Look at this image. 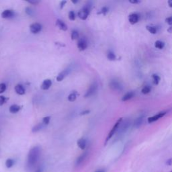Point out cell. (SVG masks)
Here are the masks:
<instances>
[{
  "instance_id": "5bb4252c",
  "label": "cell",
  "mask_w": 172,
  "mask_h": 172,
  "mask_svg": "<svg viewBox=\"0 0 172 172\" xmlns=\"http://www.w3.org/2000/svg\"><path fill=\"white\" fill-rule=\"evenodd\" d=\"M87 156V151H86V152L83 153L79 157H78V159H77L76 162H75L76 166H79V165L82 164L84 161V160L86 159Z\"/></svg>"
},
{
  "instance_id": "d6a6232c",
  "label": "cell",
  "mask_w": 172,
  "mask_h": 172,
  "mask_svg": "<svg viewBox=\"0 0 172 172\" xmlns=\"http://www.w3.org/2000/svg\"><path fill=\"white\" fill-rule=\"evenodd\" d=\"M69 18L70 20H71V21L75 20V12H73V11L69 12Z\"/></svg>"
},
{
  "instance_id": "44dd1931",
  "label": "cell",
  "mask_w": 172,
  "mask_h": 172,
  "mask_svg": "<svg viewBox=\"0 0 172 172\" xmlns=\"http://www.w3.org/2000/svg\"><path fill=\"white\" fill-rule=\"evenodd\" d=\"M107 58H108V60L111 61H113L117 60V56H116V55H115V53H114V52H112L111 51H109L108 52Z\"/></svg>"
},
{
  "instance_id": "2e32d148",
  "label": "cell",
  "mask_w": 172,
  "mask_h": 172,
  "mask_svg": "<svg viewBox=\"0 0 172 172\" xmlns=\"http://www.w3.org/2000/svg\"><path fill=\"white\" fill-rule=\"evenodd\" d=\"M135 93L133 92H129L128 93H126V94H124L123 97H122V101H128L130 100H131L132 97H134L135 96Z\"/></svg>"
},
{
  "instance_id": "8fae6325",
  "label": "cell",
  "mask_w": 172,
  "mask_h": 172,
  "mask_svg": "<svg viewBox=\"0 0 172 172\" xmlns=\"http://www.w3.org/2000/svg\"><path fill=\"white\" fill-rule=\"evenodd\" d=\"M51 85H52L51 80L47 79L44 80V82H43V83L41 84L40 87L43 90H47L50 88Z\"/></svg>"
},
{
  "instance_id": "4316f807",
  "label": "cell",
  "mask_w": 172,
  "mask_h": 172,
  "mask_svg": "<svg viewBox=\"0 0 172 172\" xmlns=\"http://www.w3.org/2000/svg\"><path fill=\"white\" fill-rule=\"evenodd\" d=\"M151 88L149 86H146L143 87V89L141 90V92L143 94H148L151 92Z\"/></svg>"
},
{
  "instance_id": "8992f818",
  "label": "cell",
  "mask_w": 172,
  "mask_h": 172,
  "mask_svg": "<svg viewBox=\"0 0 172 172\" xmlns=\"http://www.w3.org/2000/svg\"><path fill=\"white\" fill-rule=\"evenodd\" d=\"M110 87L112 90L118 91V92H120L123 89L121 83L117 80H112L110 83Z\"/></svg>"
},
{
  "instance_id": "30bf717a",
  "label": "cell",
  "mask_w": 172,
  "mask_h": 172,
  "mask_svg": "<svg viewBox=\"0 0 172 172\" xmlns=\"http://www.w3.org/2000/svg\"><path fill=\"white\" fill-rule=\"evenodd\" d=\"M13 15H14V13H13L12 10H6L2 13L1 16L2 18L8 19V18H11V17L13 16Z\"/></svg>"
},
{
  "instance_id": "f6af8a7d",
  "label": "cell",
  "mask_w": 172,
  "mask_h": 172,
  "mask_svg": "<svg viewBox=\"0 0 172 172\" xmlns=\"http://www.w3.org/2000/svg\"><path fill=\"white\" fill-rule=\"evenodd\" d=\"M72 2L74 3H76L78 2V0H77V1H72Z\"/></svg>"
},
{
  "instance_id": "277c9868",
  "label": "cell",
  "mask_w": 172,
  "mask_h": 172,
  "mask_svg": "<svg viewBox=\"0 0 172 172\" xmlns=\"http://www.w3.org/2000/svg\"><path fill=\"white\" fill-rule=\"evenodd\" d=\"M97 87H98L97 83L96 82H94L92 84V85H91L89 87V88L87 89V92H86V93L85 94V96H84V97H89L90 96H93V95L97 92Z\"/></svg>"
},
{
  "instance_id": "ba28073f",
  "label": "cell",
  "mask_w": 172,
  "mask_h": 172,
  "mask_svg": "<svg viewBox=\"0 0 172 172\" xmlns=\"http://www.w3.org/2000/svg\"><path fill=\"white\" fill-rule=\"evenodd\" d=\"M78 47L80 51H85L87 47V43L85 38H81L78 43Z\"/></svg>"
},
{
  "instance_id": "7c38bea8",
  "label": "cell",
  "mask_w": 172,
  "mask_h": 172,
  "mask_svg": "<svg viewBox=\"0 0 172 172\" xmlns=\"http://www.w3.org/2000/svg\"><path fill=\"white\" fill-rule=\"evenodd\" d=\"M131 126V121L128 120H126L125 121H124L123 123H122L120 125V132H125L126 130L128 128L129 126Z\"/></svg>"
},
{
  "instance_id": "cb8c5ba5",
  "label": "cell",
  "mask_w": 172,
  "mask_h": 172,
  "mask_svg": "<svg viewBox=\"0 0 172 172\" xmlns=\"http://www.w3.org/2000/svg\"><path fill=\"white\" fill-rule=\"evenodd\" d=\"M152 79H153V83L155 84V85H158L160 82L161 78L157 74H153L152 75Z\"/></svg>"
},
{
  "instance_id": "5b68a950",
  "label": "cell",
  "mask_w": 172,
  "mask_h": 172,
  "mask_svg": "<svg viewBox=\"0 0 172 172\" xmlns=\"http://www.w3.org/2000/svg\"><path fill=\"white\" fill-rule=\"evenodd\" d=\"M166 114H167V111L160 112L157 114L153 116V117H149L148 119H147V122H148V123H149V124L153 123V122H155L158 120H159V119L161 118H163Z\"/></svg>"
},
{
  "instance_id": "f1b7e54d",
  "label": "cell",
  "mask_w": 172,
  "mask_h": 172,
  "mask_svg": "<svg viewBox=\"0 0 172 172\" xmlns=\"http://www.w3.org/2000/svg\"><path fill=\"white\" fill-rule=\"evenodd\" d=\"M77 98V95L76 92H72L68 96V100L69 101H74Z\"/></svg>"
},
{
  "instance_id": "836d02e7",
  "label": "cell",
  "mask_w": 172,
  "mask_h": 172,
  "mask_svg": "<svg viewBox=\"0 0 172 172\" xmlns=\"http://www.w3.org/2000/svg\"><path fill=\"white\" fill-rule=\"evenodd\" d=\"M51 120V117H44L43 119V124H45V125H47L48 124L49 122H50Z\"/></svg>"
},
{
  "instance_id": "7a4b0ae2",
  "label": "cell",
  "mask_w": 172,
  "mask_h": 172,
  "mask_svg": "<svg viewBox=\"0 0 172 172\" xmlns=\"http://www.w3.org/2000/svg\"><path fill=\"white\" fill-rule=\"evenodd\" d=\"M91 9V6L90 4H87L83 8L79 10V12H78V17L81 20H85L87 18L88 15L90 12Z\"/></svg>"
},
{
  "instance_id": "f546056e",
  "label": "cell",
  "mask_w": 172,
  "mask_h": 172,
  "mask_svg": "<svg viewBox=\"0 0 172 172\" xmlns=\"http://www.w3.org/2000/svg\"><path fill=\"white\" fill-rule=\"evenodd\" d=\"M109 11V9L107 7H103L101 9L100 12L97 13V14H103V15H106V13Z\"/></svg>"
},
{
  "instance_id": "7dc6e473",
  "label": "cell",
  "mask_w": 172,
  "mask_h": 172,
  "mask_svg": "<svg viewBox=\"0 0 172 172\" xmlns=\"http://www.w3.org/2000/svg\"><path fill=\"white\" fill-rule=\"evenodd\" d=\"M169 172H172V171H169Z\"/></svg>"
},
{
  "instance_id": "d6986e66",
  "label": "cell",
  "mask_w": 172,
  "mask_h": 172,
  "mask_svg": "<svg viewBox=\"0 0 172 172\" xmlns=\"http://www.w3.org/2000/svg\"><path fill=\"white\" fill-rule=\"evenodd\" d=\"M143 117H140L136 118L135 120H134V122H133V125H134V127L135 128H139L143 124Z\"/></svg>"
},
{
  "instance_id": "d590c367",
  "label": "cell",
  "mask_w": 172,
  "mask_h": 172,
  "mask_svg": "<svg viewBox=\"0 0 172 172\" xmlns=\"http://www.w3.org/2000/svg\"><path fill=\"white\" fill-rule=\"evenodd\" d=\"M166 22L168 24V25H170V26H172V16L167 17V18L166 19Z\"/></svg>"
},
{
  "instance_id": "b9f144b4",
  "label": "cell",
  "mask_w": 172,
  "mask_h": 172,
  "mask_svg": "<svg viewBox=\"0 0 172 172\" xmlns=\"http://www.w3.org/2000/svg\"><path fill=\"white\" fill-rule=\"evenodd\" d=\"M36 172H43V168L42 167H38L36 170Z\"/></svg>"
},
{
  "instance_id": "603a6c76",
  "label": "cell",
  "mask_w": 172,
  "mask_h": 172,
  "mask_svg": "<svg viewBox=\"0 0 172 172\" xmlns=\"http://www.w3.org/2000/svg\"><path fill=\"white\" fill-rule=\"evenodd\" d=\"M155 47L158 49H163L165 47V43L161 40H157L155 43Z\"/></svg>"
},
{
  "instance_id": "f35d334b",
  "label": "cell",
  "mask_w": 172,
  "mask_h": 172,
  "mask_svg": "<svg viewBox=\"0 0 172 172\" xmlns=\"http://www.w3.org/2000/svg\"><path fill=\"white\" fill-rule=\"evenodd\" d=\"M166 165H167V166H172V158H170V159L167 160Z\"/></svg>"
},
{
  "instance_id": "bcb514c9",
  "label": "cell",
  "mask_w": 172,
  "mask_h": 172,
  "mask_svg": "<svg viewBox=\"0 0 172 172\" xmlns=\"http://www.w3.org/2000/svg\"><path fill=\"white\" fill-rule=\"evenodd\" d=\"M96 172H104V171H103V170H99V171H97Z\"/></svg>"
},
{
  "instance_id": "9c48e42d",
  "label": "cell",
  "mask_w": 172,
  "mask_h": 172,
  "mask_svg": "<svg viewBox=\"0 0 172 172\" xmlns=\"http://www.w3.org/2000/svg\"><path fill=\"white\" fill-rule=\"evenodd\" d=\"M139 18H140V16L138 13H132V14L128 16V21L130 24H131L133 25V24H135L139 22Z\"/></svg>"
},
{
  "instance_id": "484cf974",
  "label": "cell",
  "mask_w": 172,
  "mask_h": 172,
  "mask_svg": "<svg viewBox=\"0 0 172 172\" xmlns=\"http://www.w3.org/2000/svg\"><path fill=\"white\" fill-rule=\"evenodd\" d=\"M43 124H38L36 126H34V127L32 128V131L33 132H36L38 131H40V130L43 128Z\"/></svg>"
},
{
  "instance_id": "74e56055",
  "label": "cell",
  "mask_w": 172,
  "mask_h": 172,
  "mask_svg": "<svg viewBox=\"0 0 172 172\" xmlns=\"http://www.w3.org/2000/svg\"><path fill=\"white\" fill-rule=\"evenodd\" d=\"M90 110H86L85 111H83L81 112V113L79 114L81 116H83V115H86V114H90Z\"/></svg>"
},
{
  "instance_id": "ac0fdd59",
  "label": "cell",
  "mask_w": 172,
  "mask_h": 172,
  "mask_svg": "<svg viewBox=\"0 0 172 172\" xmlns=\"http://www.w3.org/2000/svg\"><path fill=\"white\" fill-rule=\"evenodd\" d=\"M78 145L81 149L84 150L86 149V145H87V141L85 139L82 138L79 139L78 141Z\"/></svg>"
},
{
  "instance_id": "ab89813d",
  "label": "cell",
  "mask_w": 172,
  "mask_h": 172,
  "mask_svg": "<svg viewBox=\"0 0 172 172\" xmlns=\"http://www.w3.org/2000/svg\"><path fill=\"white\" fill-rule=\"evenodd\" d=\"M28 2L31 3V4H34V5L38 4V3H39V2H38V1H28Z\"/></svg>"
},
{
  "instance_id": "9a60e30c",
  "label": "cell",
  "mask_w": 172,
  "mask_h": 172,
  "mask_svg": "<svg viewBox=\"0 0 172 172\" xmlns=\"http://www.w3.org/2000/svg\"><path fill=\"white\" fill-rule=\"evenodd\" d=\"M56 25H57L59 27V29L63 31L67 30V26L66 24L61 20L58 19L57 20V22H56Z\"/></svg>"
},
{
  "instance_id": "8d00e7d4",
  "label": "cell",
  "mask_w": 172,
  "mask_h": 172,
  "mask_svg": "<svg viewBox=\"0 0 172 172\" xmlns=\"http://www.w3.org/2000/svg\"><path fill=\"white\" fill-rule=\"evenodd\" d=\"M129 2L132 3V4H137V3H139L141 2L139 0H129Z\"/></svg>"
},
{
  "instance_id": "4dcf8cb0",
  "label": "cell",
  "mask_w": 172,
  "mask_h": 172,
  "mask_svg": "<svg viewBox=\"0 0 172 172\" xmlns=\"http://www.w3.org/2000/svg\"><path fill=\"white\" fill-rule=\"evenodd\" d=\"M25 12H26V13H27L28 15L29 16H33V14H34V10L32 9L31 8H29V7H28V8H26V10H25Z\"/></svg>"
},
{
  "instance_id": "d4e9b609",
  "label": "cell",
  "mask_w": 172,
  "mask_h": 172,
  "mask_svg": "<svg viewBox=\"0 0 172 172\" xmlns=\"http://www.w3.org/2000/svg\"><path fill=\"white\" fill-rule=\"evenodd\" d=\"M14 165V161L12 159H8L6 161V166L8 168H11Z\"/></svg>"
},
{
  "instance_id": "ee69618b",
  "label": "cell",
  "mask_w": 172,
  "mask_h": 172,
  "mask_svg": "<svg viewBox=\"0 0 172 172\" xmlns=\"http://www.w3.org/2000/svg\"><path fill=\"white\" fill-rule=\"evenodd\" d=\"M167 31H168V32H170V33H172V26H170L169 29H167Z\"/></svg>"
},
{
  "instance_id": "6da1fadb",
  "label": "cell",
  "mask_w": 172,
  "mask_h": 172,
  "mask_svg": "<svg viewBox=\"0 0 172 172\" xmlns=\"http://www.w3.org/2000/svg\"><path fill=\"white\" fill-rule=\"evenodd\" d=\"M40 155V149L39 147L36 146L32 148L28 155L27 160V168L29 170H32L36 166Z\"/></svg>"
},
{
  "instance_id": "52a82bcc",
  "label": "cell",
  "mask_w": 172,
  "mask_h": 172,
  "mask_svg": "<svg viewBox=\"0 0 172 172\" xmlns=\"http://www.w3.org/2000/svg\"><path fill=\"white\" fill-rule=\"evenodd\" d=\"M42 30V26L39 23H33L30 26V30L32 34H38Z\"/></svg>"
},
{
  "instance_id": "3957f363",
  "label": "cell",
  "mask_w": 172,
  "mask_h": 172,
  "mask_svg": "<svg viewBox=\"0 0 172 172\" xmlns=\"http://www.w3.org/2000/svg\"><path fill=\"white\" fill-rule=\"evenodd\" d=\"M122 121V118H120L117 121V122H116L113 127H112V128L111 129V131H110L109 134L108 135L107 137H106V143H105V144H106L108 143V141H109V140H110V139L112 137V136H113L115 135L116 132H117L118 131V129L119 128V126H120Z\"/></svg>"
},
{
  "instance_id": "7bdbcfd3",
  "label": "cell",
  "mask_w": 172,
  "mask_h": 172,
  "mask_svg": "<svg viewBox=\"0 0 172 172\" xmlns=\"http://www.w3.org/2000/svg\"><path fill=\"white\" fill-rule=\"evenodd\" d=\"M168 5H169L170 8H172V0H170V1H168Z\"/></svg>"
},
{
  "instance_id": "1f68e13d",
  "label": "cell",
  "mask_w": 172,
  "mask_h": 172,
  "mask_svg": "<svg viewBox=\"0 0 172 172\" xmlns=\"http://www.w3.org/2000/svg\"><path fill=\"white\" fill-rule=\"evenodd\" d=\"M6 90V85L4 83H0V94L3 93Z\"/></svg>"
},
{
  "instance_id": "ffe728a7",
  "label": "cell",
  "mask_w": 172,
  "mask_h": 172,
  "mask_svg": "<svg viewBox=\"0 0 172 172\" xmlns=\"http://www.w3.org/2000/svg\"><path fill=\"white\" fill-rule=\"evenodd\" d=\"M21 109V107L18 105H16V104H13L9 108V111L10 112H11L12 114H16L17 112H18Z\"/></svg>"
},
{
  "instance_id": "83f0119b",
  "label": "cell",
  "mask_w": 172,
  "mask_h": 172,
  "mask_svg": "<svg viewBox=\"0 0 172 172\" xmlns=\"http://www.w3.org/2000/svg\"><path fill=\"white\" fill-rule=\"evenodd\" d=\"M71 39L72 40H76L79 38V32L76 30H73L71 32Z\"/></svg>"
},
{
  "instance_id": "e0dca14e",
  "label": "cell",
  "mask_w": 172,
  "mask_h": 172,
  "mask_svg": "<svg viewBox=\"0 0 172 172\" xmlns=\"http://www.w3.org/2000/svg\"><path fill=\"white\" fill-rule=\"evenodd\" d=\"M15 92L19 95H24L25 94V89L21 84H17L15 86Z\"/></svg>"
},
{
  "instance_id": "60d3db41",
  "label": "cell",
  "mask_w": 172,
  "mask_h": 172,
  "mask_svg": "<svg viewBox=\"0 0 172 172\" xmlns=\"http://www.w3.org/2000/svg\"><path fill=\"white\" fill-rule=\"evenodd\" d=\"M66 3H67V2L66 1H62L61 2V4H60V6H61V9H62L63 7L65 6V5L66 4Z\"/></svg>"
},
{
  "instance_id": "7402d4cb",
  "label": "cell",
  "mask_w": 172,
  "mask_h": 172,
  "mask_svg": "<svg viewBox=\"0 0 172 172\" xmlns=\"http://www.w3.org/2000/svg\"><path fill=\"white\" fill-rule=\"evenodd\" d=\"M146 29L149 31V32L152 34H155L157 32V29L156 26H147Z\"/></svg>"
},
{
  "instance_id": "4fadbf2b",
  "label": "cell",
  "mask_w": 172,
  "mask_h": 172,
  "mask_svg": "<svg viewBox=\"0 0 172 172\" xmlns=\"http://www.w3.org/2000/svg\"><path fill=\"white\" fill-rule=\"evenodd\" d=\"M69 72H70V70L69 69H65V70H64V71H63L62 72H61L57 75V80L59 82H61V81H63V79H64V78H65V77L69 74Z\"/></svg>"
},
{
  "instance_id": "e575fe53",
  "label": "cell",
  "mask_w": 172,
  "mask_h": 172,
  "mask_svg": "<svg viewBox=\"0 0 172 172\" xmlns=\"http://www.w3.org/2000/svg\"><path fill=\"white\" fill-rule=\"evenodd\" d=\"M8 100L6 97H5L4 96H0V106H2V105L6 103V100Z\"/></svg>"
}]
</instances>
